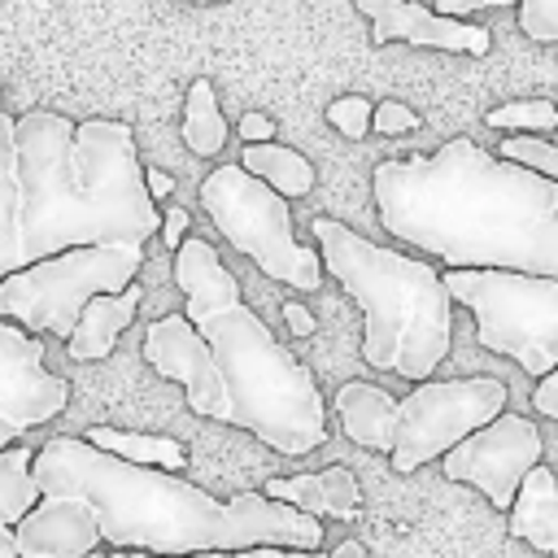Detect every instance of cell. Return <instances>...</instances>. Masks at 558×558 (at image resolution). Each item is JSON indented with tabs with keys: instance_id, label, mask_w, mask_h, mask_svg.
<instances>
[{
	"instance_id": "cell-1",
	"label": "cell",
	"mask_w": 558,
	"mask_h": 558,
	"mask_svg": "<svg viewBox=\"0 0 558 558\" xmlns=\"http://www.w3.org/2000/svg\"><path fill=\"white\" fill-rule=\"evenodd\" d=\"M379 222L445 270H523L558 279V179L493 157L471 135L371 170Z\"/></svg>"
},
{
	"instance_id": "cell-2",
	"label": "cell",
	"mask_w": 558,
	"mask_h": 558,
	"mask_svg": "<svg viewBox=\"0 0 558 558\" xmlns=\"http://www.w3.org/2000/svg\"><path fill=\"white\" fill-rule=\"evenodd\" d=\"M31 480L39 497H78L96 519L100 545L118 554L183 558L257 545L314 554L323 545V523L283 501L253 488L218 501L183 475L122 462L78 436L44 440V449L31 453Z\"/></svg>"
},
{
	"instance_id": "cell-3",
	"label": "cell",
	"mask_w": 558,
	"mask_h": 558,
	"mask_svg": "<svg viewBox=\"0 0 558 558\" xmlns=\"http://www.w3.org/2000/svg\"><path fill=\"white\" fill-rule=\"evenodd\" d=\"M17 270L61 248L140 244L161 214L144 192L135 131L109 118L70 122L52 109L13 118Z\"/></svg>"
},
{
	"instance_id": "cell-4",
	"label": "cell",
	"mask_w": 558,
	"mask_h": 558,
	"mask_svg": "<svg viewBox=\"0 0 558 558\" xmlns=\"http://www.w3.org/2000/svg\"><path fill=\"white\" fill-rule=\"evenodd\" d=\"M183 318L205 340L222 384V423L244 427L283 458H305L327 440V401L288 344L244 305L235 275L209 240L183 235L174 248Z\"/></svg>"
},
{
	"instance_id": "cell-5",
	"label": "cell",
	"mask_w": 558,
	"mask_h": 558,
	"mask_svg": "<svg viewBox=\"0 0 558 558\" xmlns=\"http://www.w3.org/2000/svg\"><path fill=\"white\" fill-rule=\"evenodd\" d=\"M323 275H331L362 310V362L405 384L432 379L453 349V301L440 270L410 253L384 248L336 218L310 222Z\"/></svg>"
},
{
	"instance_id": "cell-6",
	"label": "cell",
	"mask_w": 558,
	"mask_h": 558,
	"mask_svg": "<svg viewBox=\"0 0 558 558\" xmlns=\"http://www.w3.org/2000/svg\"><path fill=\"white\" fill-rule=\"evenodd\" d=\"M449 301L475 314V340L523 375L558 371V279L523 270H440Z\"/></svg>"
},
{
	"instance_id": "cell-7",
	"label": "cell",
	"mask_w": 558,
	"mask_h": 558,
	"mask_svg": "<svg viewBox=\"0 0 558 558\" xmlns=\"http://www.w3.org/2000/svg\"><path fill=\"white\" fill-rule=\"evenodd\" d=\"M140 244H87L39 257L0 279V318L26 336L65 340L92 296H113L140 279Z\"/></svg>"
},
{
	"instance_id": "cell-8",
	"label": "cell",
	"mask_w": 558,
	"mask_h": 558,
	"mask_svg": "<svg viewBox=\"0 0 558 558\" xmlns=\"http://www.w3.org/2000/svg\"><path fill=\"white\" fill-rule=\"evenodd\" d=\"M201 205L209 222L222 231V240L244 253L262 275L296 288V292H318L323 283V262L310 244L292 235V214L288 201L275 196L266 183L244 174L235 161L209 170L201 183Z\"/></svg>"
},
{
	"instance_id": "cell-9",
	"label": "cell",
	"mask_w": 558,
	"mask_h": 558,
	"mask_svg": "<svg viewBox=\"0 0 558 558\" xmlns=\"http://www.w3.org/2000/svg\"><path fill=\"white\" fill-rule=\"evenodd\" d=\"M506 410V384L493 375L423 379L405 397H392L388 414V462L410 475L445 458L462 436L493 423Z\"/></svg>"
},
{
	"instance_id": "cell-10",
	"label": "cell",
	"mask_w": 558,
	"mask_h": 558,
	"mask_svg": "<svg viewBox=\"0 0 558 558\" xmlns=\"http://www.w3.org/2000/svg\"><path fill=\"white\" fill-rule=\"evenodd\" d=\"M545 458V440H541V427L514 410H501L493 423L475 427L471 436H462L445 458V480H458V484H471L488 497V506L497 510H510L514 501V488L519 480Z\"/></svg>"
},
{
	"instance_id": "cell-11",
	"label": "cell",
	"mask_w": 558,
	"mask_h": 558,
	"mask_svg": "<svg viewBox=\"0 0 558 558\" xmlns=\"http://www.w3.org/2000/svg\"><path fill=\"white\" fill-rule=\"evenodd\" d=\"M70 405V384L44 366V340L0 318V449L57 418Z\"/></svg>"
},
{
	"instance_id": "cell-12",
	"label": "cell",
	"mask_w": 558,
	"mask_h": 558,
	"mask_svg": "<svg viewBox=\"0 0 558 558\" xmlns=\"http://www.w3.org/2000/svg\"><path fill=\"white\" fill-rule=\"evenodd\" d=\"M144 362L161 375V379H174L183 388V401L192 414L201 418H214L222 423V384H218V371L209 362V349L205 340L192 331V323L183 314H161L144 327V344H140Z\"/></svg>"
},
{
	"instance_id": "cell-13",
	"label": "cell",
	"mask_w": 558,
	"mask_h": 558,
	"mask_svg": "<svg viewBox=\"0 0 558 558\" xmlns=\"http://www.w3.org/2000/svg\"><path fill=\"white\" fill-rule=\"evenodd\" d=\"M357 13L371 17V39L375 44H392L405 39L414 48H440V52H466V57H484L493 35L480 22H462V17H440L418 0H353Z\"/></svg>"
},
{
	"instance_id": "cell-14",
	"label": "cell",
	"mask_w": 558,
	"mask_h": 558,
	"mask_svg": "<svg viewBox=\"0 0 558 558\" xmlns=\"http://www.w3.org/2000/svg\"><path fill=\"white\" fill-rule=\"evenodd\" d=\"M17 558H92L100 554V532L78 497H39L13 527Z\"/></svg>"
},
{
	"instance_id": "cell-15",
	"label": "cell",
	"mask_w": 558,
	"mask_h": 558,
	"mask_svg": "<svg viewBox=\"0 0 558 558\" xmlns=\"http://www.w3.org/2000/svg\"><path fill=\"white\" fill-rule=\"evenodd\" d=\"M262 497L270 501H283L310 519H340V523H353L362 514V488H357V475L340 462L323 466V471H301V475H275L257 488Z\"/></svg>"
},
{
	"instance_id": "cell-16",
	"label": "cell",
	"mask_w": 558,
	"mask_h": 558,
	"mask_svg": "<svg viewBox=\"0 0 558 558\" xmlns=\"http://www.w3.org/2000/svg\"><path fill=\"white\" fill-rule=\"evenodd\" d=\"M140 301H144L140 279H135L131 288L113 292V296H92V301L78 310V318H74V327H70V336H65V353H70L74 362H100V357H109L113 344H118V336L135 323Z\"/></svg>"
},
{
	"instance_id": "cell-17",
	"label": "cell",
	"mask_w": 558,
	"mask_h": 558,
	"mask_svg": "<svg viewBox=\"0 0 558 558\" xmlns=\"http://www.w3.org/2000/svg\"><path fill=\"white\" fill-rule=\"evenodd\" d=\"M506 527L514 541L541 549V554H554L558 549V484H554V471L545 462H536L519 488H514V501L506 510Z\"/></svg>"
},
{
	"instance_id": "cell-18",
	"label": "cell",
	"mask_w": 558,
	"mask_h": 558,
	"mask_svg": "<svg viewBox=\"0 0 558 558\" xmlns=\"http://www.w3.org/2000/svg\"><path fill=\"white\" fill-rule=\"evenodd\" d=\"M331 410L344 427V436L357 445V449H371V453H388V414H392V392H384L379 384L371 379H349L336 388L331 397Z\"/></svg>"
},
{
	"instance_id": "cell-19",
	"label": "cell",
	"mask_w": 558,
	"mask_h": 558,
	"mask_svg": "<svg viewBox=\"0 0 558 558\" xmlns=\"http://www.w3.org/2000/svg\"><path fill=\"white\" fill-rule=\"evenodd\" d=\"M244 174H253L257 183H266L275 196L292 201V196H310L314 192V161L279 140L270 144H244L240 161H235Z\"/></svg>"
},
{
	"instance_id": "cell-20",
	"label": "cell",
	"mask_w": 558,
	"mask_h": 558,
	"mask_svg": "<svg viewBox=\"0 0 558 558\" xmlns=\"http://www.w3.org/2000/svg\"><path fill=\"white\" fill-rule=\"evenodd\" d=\"M78 440H87L92 449L100 453H113L122 462H135V466H153V471H183L187 466V449L174 440V436H153V432H122V427H109V423H96L87 427Z\"/></svg>"
},
{
	"instance_id": "cell-21",
	"label": "cell",
	"mask_w": 558,
	"mask_h": 558,
	"mask_svg": "<svg viewBox=\"0 0 558 558\" xmlns=\"http://www.w3.org/2000/svg\"><path fill=\"white\" fill-rule=\"evenodd\" d=\"M179 135H183L187 153H196V157H218L222 153V144H227V118L218 109V96H214V83L209 78H196L187 87Z\"/></svg>"
},
{
	"instance_id": "cell-22",
	"label": "cell",
	"mask_w": 558,
	"mask_h": 558,
	"mask_svg": "<svg viewBox=\"0 0 558 558\" xmlns=\"http://www.w3.org/2000/svg\"><path fill=\"white\" fill-rule=\"evenodd\" d=\"M506 4H519V31L536 44H554L558 39V0H436L432 13L440 17H466V13H480V9H506Z\"/></svg>"
},
{
	"instance_id": "cell-23",
	"label": "cell",
	"mask_w": 558,
	"mask_h": 558,
	"mask_svg": "<svg viewBox=\"0 0 558 558\" xmlns=\"http://www.w3.org/2000/svg\"><path fill=\"white\" fill-rule=\"evenodd\" d=\"M17 270V174H13V118L0 109V279Z\"/></svg>"
},
{
	"instance_id": "cell-24",
	"label": "cell",
	"mask_w": 558,
	"mask_h": 558,
	"mask_svg": "<svg viewBox=\"0 0 558 558\" xmlns=\"http://www.w3.org/2000/svg\"><path fill=\"white\" fill-rule=\"evenodd\" d=\"M35 501H39V493L31 480V449L26 445L0 449V523L13 527Z\"/></svg>"
},
{
	"instance_id": "cell-25",
	"label": "cell",
	"mask_w": 558,
	"mask_h": 558,
	"mask_svg": "<svg viewBox=\"0 0 558 558\" xmlns=\"http://www.w3.org/2000/svg\"><path fill=\"white\" fill-rule=\"evenodd\" d=\"M484 122L493 131H523V135H549L558 126V109L554 100L536 96V100H510V105H497L484 113Z\"/></svg>"
},
{
	"instance_id": "cell-26",
	"label": "cell",
	"mask_w": 558,
	"mask_h": 558,
	"mask_svg": "<svg viewBox=\"0 0 558 558\" xmlns=\"http://www.w3.org/2000/svg\"><path fill=\"white\" fill-rule=\"evenodd\" d=\"M493 157L514 161V166H523L541 179H558V148H554L549 135H506Z\"/></svg>"
},
{
	"instance_id": "cell-27",
	"label": "cell",
	"mask_w": 558,
	"mask_h": 558,
	"mask_svg": "<svg viewBox=\"0 0 558 558\" xmlns=\"http://www.w3.org/2000/svg\"><path fill=\"white\" fill-rule=\"evenodd\" d=\"M327 122L340 131V135H349V140H362V135H371V100L366 96H340V100H331L327 105Z\"/></svg>"
},
{
	"instance_id": "cell-28",
	"label": "cell",
	"mask_w": 558,
	"mask_h": 558,
	"mask_svg": "<svg viewBox=\"0 0 558 558\" xmlns=\"http://www.w3.org/2000/svg\"><path fill=\"white\" fill-rule=\"evenodd\" d=\"M414 126H423V118L405 100H379V105H371V131H379V135H405Z\"/></svg>"
},
{
	"instance_id": "cell-29",
	"label": "cell",
	"mask_w": 558,
	"mask_h": 558,
	"mask_svg": "<svg viewBox=\"0 0 558 558\" xmlns=\"http://www.w3.org/2000/svg\"><path fill=\"white\" fill-rule=\"evenodd\" d=\"M92 558H148V554H92ZM183 558H327L323 549L305 554V549H275V545H257V549H235V554H183Z\"/></svg>"
},
{
	"instance_id": "cell-30",
	"label": "cell",
	"mask_w": 558,
	"mask_h": 558,
	"mask_svg": "<svg viewBox=\"0 0 558 558\" xmlns=\"http://www.w3.org/2000/svg\"><path fill=\"white\" fill-rule=\"evenodd\" d=\"M235 131H240L244 144H270V140H275V122H270L266 113H257V109H248V113L235 122Z\"/></svg>"
},
{
	"instance_id": "cell-31",
	"label": "cell",
	"mask_w": 558,
	"mask_h": 558,
	"mask_svg": "<svg viewBox=\"0 0 558 558\" xmlns=\"http://www.w3.org/2000/svg\"><path fill=\"white\" fill-rule=\"evenodd\" d=\"M157 231H161L166 248L174 253V248L183 244V235H187V209H183V205H170V209L161 214V227H157Z\"/></svg>"
},
{
	"instance_id": "cell-32",
	"label": "cell",
	"mask_w": 558,
	"mask_h": 558,
	"mask_svg": "<svg viewBox=\"0 0 558 558\" xmlns=\"http://www.w3.org/2000/svg\"><path fill=\"white\" fill-rule=\"evenodd\" d=\"M532 405H536V414H545V418H558V371H549V375H541V379H536Z\"/></svg>"
},
{
	"instance_id": "cell-33",
	"label": "cell",
	"mask_w": 558,
	"mask_h": 558,
	"mask_svg": "<svg viewBox=\"0 0 558 558\" xmlns=\"http://www.w3.org/2000/svg\"><path fill=\"white\" fill-rule=\"evenodd\" d=\"M283 318H288V331L292 336H314V314L301 301H283Z\"/></svg>"
},
{
	"instance_id": "cell-34",
	"label": "cell",
	"mask_w": 558,
	"mask_h": 558,
	"mask_svg": "<svg viewBox=\"0 0 558 558\" xmlns=\"http://www.w3.org/2000/svg\"><path fill=\"white\" fill-rule=\"evenodd\" d=\"M144 192H148V201L170 196V192H174V179H170L166 170H157V166H144Z\"/></svg>"
},
{
	"instance_id": "cell-35",
	"label": "cell",
	"mask_w": 558,
	"mask_h": 558,
	"mask_svg": "<svg viewBox=\"0 0 558 558\" xmlns=\"http://www.w3.org/2000/svg\"><path fill=\"white\" fill-rule=\"evenodd\" d=\"M362 554H366V549H362V541H340L327 558H362Z\"/></svg>"
},
{
	"instance_id": "cell-36",
	"label": "cell",
	"mask_w": 558,
	"mask_h": 558,
	"mask_svg": "<svg viewBox=\"0 0 558 558\" xmlns=\"http://www.w3.org/2000/svg\"><path fill=\"white\" fill-rule=\"evenodd\" d=\"M0 558H17V549H13V532L0 523Z\"/></svg>"
},
{
	"instance_id": "cell-37",
	"label": "cell",
	"mask_w": 558,
	"mask_h": 558,
	"mask_svg": "<svg viewBox=\"0 0 558 558\" xmlns=\"http://www.w3.org/2000/svg\"><path fill=\"white\" fill-rule=\"evenodd\" d=\"M196 4H214V0H196Z\"/></svg>"
}]
</instances>
